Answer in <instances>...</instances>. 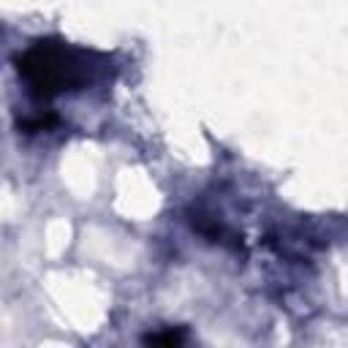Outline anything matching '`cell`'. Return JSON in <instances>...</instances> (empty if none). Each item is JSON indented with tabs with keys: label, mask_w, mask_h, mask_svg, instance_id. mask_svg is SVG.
Segmentation results:
<instances>
[{
	"label": "cell",
	"mask_w": 348,
	"mask_h": 348,
	"mask_svg": "<svg viewBox=\"0 0 348 348\" xmlns=\"http://www.w3.org/2000/svg\"><path fill=\"white\" fill-rule=\"evenodd\" d=\"M147 343H166V345H177V343H183V334H150L147 337Z\"/></svg>",
	"instance_id": "obj_1"
}]
</instances>
